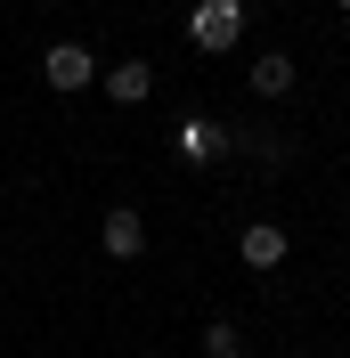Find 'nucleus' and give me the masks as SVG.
<instances>
[{
    "mask_svg": "<svg viewBox=\"0 0 350 358\" xmlns=\"http://www.w3.org/2000/svg\"><path fill=\"white\" fill-rule=\"evenodd\" d=\"M106 98H114V106H147V98H155V66H147V57H122V66L106 73Z\"/></svg>",
    "mask_w": 350,
    "mask_h": 358,
    "instance_id": "nucleus-2",
    "label": "nucleus"
},
{
    "mask_svg": "<svg viewBox=\"0 0 350 358\" xmlns=\"http://www.w3.org/2000/svg\"><path fill=\"white\" fill-rule=\"evenodd\" d=\"M41 73H49V90H90V49L82 41H57L41 57Z\"/></svg>",
    "mask_w": 350,
    "mask_h": 358,
    "instance_id": "nucleus-3",
    "label": "nucleus"
},
{
    "mask_svg": "<svg viewBox=\"0 0 350 358\" xmlns=\"http://www.w3.org/2000/svg\"><path fill=\"white\" fill-rule=\"evenodd\" d=\"M98 236H106L114 261H139V252H147V220H139L131 203H122V212H106V228H98Z\"/></svg>",
    "mask_w": 350,
    "mask_h": 358,
    "instance_id": "nucleus-4",
    "label": "nucleus"
},
{
    "mask_svg": "<svg viewBox=\"0 0 350 358\" xmlns=\"http://www.w3.org/2000/svg\"><path fill=\"white\" fill-rule=\"evenodd\" d=\"M334 8H350V0H334Z\"/></svg>",
    "mask_w": 350,
    "mask_h": 358,
    "instance_id": "nucleus-8",
    "label": "nucleus"
},
{
    "mask_svg": "<svg viewBox=\"0 0 350 358\" xmlns=\"http://www.w3.org/2000/svg\"><path fill=\"white\" fill-rule=\"evenodd\" d=\"M237 33H244V0H196V8H188V41H196L204 57L237 49Z\"/></svg>",
    "mask_w": 350,
    "mask_h": 358,
    "instance_id": "nucleus-1",
    "label": "nucleus"
},
{
    "mask_svg": "<svg viewBox=\"0 0 350 358\" xmlns=\"http://www.w3.org/2000/svg\"><path fill=\"white\" fill-rule=\"evenodd\" d=\"M253 90H261V98H285V90H293V57H277V49L253 57Z\"/></svg>",
    "mask_w": 350,
    "mask_h": 358,
    "instance_id": "nucleus-6",
    "label": "nucleus"
},
{
    "mask_svg": "<svg viewBox=\"0 0 350 358\" xmlns=\"http://www.w3.org/2000/svg\"><path fill=\"white\" fill-rule=\"evenodd\" d=\"M204 358H244V342H237V326L220 317V326H204Z\"/></svg>",
    "mask_w": 350,
    "mask_h": 358,
    "instance_id": "nucleus-7",
    "label": "nucleus"
},
{
    "mask_svg": "<svg viewBox=\"0 0 350 358\" xmlns=\"http://www.w3.org/2000/svg\"><path fill=\"white\" fill-rule=\"evenodd\" d=\"M237 252H244V268H277V261H285V228H277V220H253V228L237 236Z\"/></svg>",
    "mask_w": 350,
    "mask_h": 358,
    "instance_id": "nucleus-5",
    "label": "nucleus"
}]
</instances>
